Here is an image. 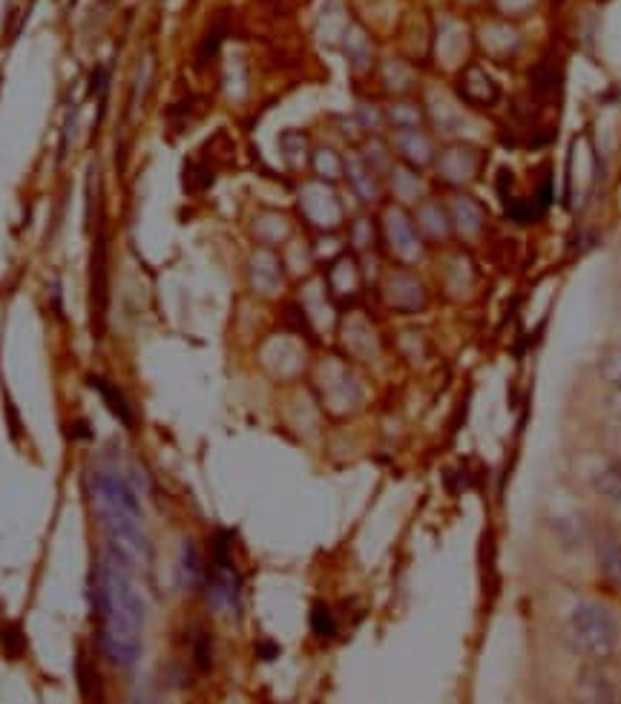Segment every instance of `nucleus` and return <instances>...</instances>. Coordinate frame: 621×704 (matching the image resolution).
<instances>
[{
	"instance_id": "4468645a",
	"label": "nucleus",
	"mask_w": 621,
	"mask_h": 704,
	"mask_svg": "<svg viewBox=\"0 0 621 704\" xmlns=\"http://www.w3.org/2000/svg\"><path fill=\"white\" fill-rule=\"evenodd\" d=\"M596 561L601 575L613 584V587H621V541L613 538V535H604L598 538L596 544Z\"/></svg>"
},
{
	"instance_id": "4be33fe9",
	"label": "nucleus",
	"mask_w": 621,
	"mask_h": 704,
	"mask_svg": "<svg viewBox=\"0 0 621 704\" xmlns=\"http://www.w3.org/2000/svg\"><path fill=\"white\" fill-rule=\"evenodd\" d=\"M386 115H389V121L397 130H412L420 124V107L412 101H394V104H389Z\"/></svg>"
},
{
	"instance_id": "7ed1b4c3",
	"label": "nucleus",
	"mask_w": 621,
	"mask_h": 704,
	"mask_svg": "<svg viewBox=\"0 0 621 704\" xmlns=\"http://www.w3.org/2000/svg\"><path fill=\"white\" fill-rule=\"evenodd\" d=\"M567 638L575 653L590 661H607L616 653L619 627L607 607L596 601H578L567 621Z\"/></svg>"
},
{
	"instance_id": "6ab92c4d",
	"label": "nucleus",
	"mask_w": 621,
	"mask_h": 704,
	"mask_svg": "<svg viewBox=\"0 0 621 704\" xmlns=\"http://www.w3.org/2000/svg\"><path fill=\"white\" fill-rule=\"evenodd\" d=\"M78 687H81V696L87 702H101V693H104V684L98 679L92 661L78 659Z\"/></svg>"
},
{
	"instance_id": "bb28decb",
	"label": "nucleus",
	"mask_w": 621,
	"mask_h": 704,
	"mask_svg": "<svg viewBox=\"0 0 621 704\" xmlns=\"http://www.w3.org/2000/svg\"><path fill=\"white\" fill-rule=\"evenodd\" d=\"M311 627H314L317 636H334V618L322 604H317L314 613H311Z\"/></svg>"
},
{
	"instance_id": "f3484780",
	"label": "nucleus",
	"mask_w": 621,
	"mask_h": 704,
	"mask_svg": "<svg viewBox=\"0 0 621 704\" xmlns=\"http://www.w3.org/2000/svg\"><path fill=\"white\" fill-rule=\"evenodd\" d=\"M593 486H596V492L601 495V498L607 500L610 506L613 503H619L621 500V460H610L601 472L596 475V480H593Z\"/></svg>"
},
{
	"instance_id": "1a4fd4ad",
	"label": "nucleus",
	"mask_w": 621,
	"mask_h": 704,
	"mask_svg": "<svg viewBox=\"0 0 621 704\" xmlns=\"http://www.w3.org/2000/svg\"><path fill=\"white\" fill-rule=\"evenodd\" d=\"M394 147L400 150V156L409 161V167H429L435 161V144L426 133H420L417 127L412 130H397Z\"/></svg>"
},
{
	"instance_id": "a878e982",
	"label": "nucleus",
	"mask_w": 621,
	"mask_h": 704,
	"mask_svg": "<svg viewBox=\"0 0 621 704\" xmlns=\"http://www.w3.org/2000/svg\"><path fill=\"white\" fill-rule=\"evenodd\" d=\"M222 38H225V29L216 23L213 29H210V35H207L205 41L199 44V55H196V64H207L216 52H219V44H222Z\"/></svg>"
},
{
	"instance_id": "423d86ee",
	"label": "nucleus",
	"mask_w": 621,
	"mask_h": 704,
	"mask_svg": "<svg viewBox=\"0 0 621 704\" xmlns=\"http://www.w3.org/2000/svg\"><path fill=\"white\" fill-rule=\"evenodd\" d=\"M383 230H386V242H389L391 253L397 259H403V262L420 259V230L400 207H391L386 213Z\"/></svg>"
},
{
	"instance_id": "f8f14e48",
	"label": "nucleus",
	"mask_w": 621,
	"mask_h": 704,
	"mask_svg": "<svg viewBox=\"0 0 621 704\" xmlns=\"http://www.w3.org/2000/svg\"><path fill=\"white\" fill-rule=\"evenodd\" d=\"M345 176L354 187V193L363 199V202H377L380 196V187H377V173L368 167L363 159H348L345 161Z\"/></svg>"
},
{
	"instance_id": "6e6552de",
	"label": "nucleus",
	"mask_w": 621,
	"mask_h": 704,
	"mask_svg": "<svg viewBox=\"0 0 621 704\" xmlns=\"http://www.w3.org/2000/svg\"><path fill=\"white\" fill-rule=\"evenodd\" d=\"M90 291H92V311H95V325L101 328L104 311H107V242L98 233L95 248H92V265H90Z\"/></svg>"
},
{
	"instance_id": "b1692460",
	"label": "nucleus",
	"mask_w": 621,
	"mask_h": 704,
	"mask_svg": "<svg viewBox=\"0 0 621 704\" xmlns=\"http://www.w3.org/2000/svg\"><path fill=\"white\" fill-rule=\"evenodd\" d=\"M360 159L366 161L368 167L374 170V173H389L391 164H389V153H386V147L383 144H377V141H371L366 150H363V156Z\"/></svg>"
},
{
	"instance_id": "a211bd4d",
	"label": "nucleus",
	"mask_w": 621,
	"mask_h": 704,
	"mask_svg": "<svg viewBox=\"0 0 621 704\" xmlns=\"http://www.w3.org/2000/svg\"><path fill=\"white\" fill-rule=\"evenodd\" d=\"M314 170L320 173L325 182H334V179H340L345 173V161L340 159V153H334L331 147H320V150L314 153Z\"/></svg>"
},
{
	"instance_id": "ddd939ff",
	"label": "nucleus",
	"mask_w": 621,
	"mask_h": 704,
	"mask_svg": "<svg viewBox=\"0 0 621 704\" xmlns=\"http://www.w3.org/2000/svg\"><path fill=\"white\" fill-rule=\"evenodd\" d=\"M460 90H463L466 98H472L478 104H495L498 101V84L481 67H469L463 72Z\"/></svg>"
},
{
	"instance_id": "39448f33",
	"label": "nucleus",
	"mask_w": 621,
	"mask_h": 704,
	"mask_svg": "<svg viewBox=\"0 0 621 704\" xmlns=\"http://www.w3.org/2000/svg\"><path fill=\"white\" fill-rule=\"evenodd\" d=\"M299 207L305 219L320 230L337 228L343 222V202L328 182L305 184V190L299 193Z\"/></svg>"
},
{
	"instance_id": "c756f323",
	"label": "nucleus",
	"mask_w": 621,
	"mask_h": 704,
	"mask_svg": "<svg viewBox=\"0 0 621 704\" xmlns=\"http://www.w3.org/2000/svg\"><path fill=\"white\" fill-rule=\"evenodd\" d=\"M613 515H616V523L621 526V500L619 503H613Z\"/></svg>"
},
{
	"instance_id": "412c9836",
	"label": "nucleus",
	"mask_w": 621,
	"mask_h": 704,
	"mask_svg": "<svg viewBox=\"0 0 621 704\" xmlns=\"http://www.w3.org/2000/svg\"><path fill=\"white\" fill-rule=\"evenodd\" d=\"M417 230H420V233H426V236H432V239L446 236V216L440 213V207L437 205L420 207V213H417Z\"/></svg>"
},
{
	"instance_id": "0eeeda50",
	"label": "nucleus",
	"mask_w": 621,
	"mask_h": 704,
	"mask_svg": "<svg viewBox=\"0 0 621 704\" xmlns=\"http://www.w3.org/2000/svg\"><path fill=\"white\" fill-rule=\"evenodd\" d=\"M437 173L446 179L449 184H463L469 182L478 170V156L472 147H463V144H455V147H446L443 153L435 156Z\"/></svg>"
},
{
	"instance_id": "5701e85b",
	"label": "nucleus",
	"mask_w": 621,
	"mask_h": 704,
	"mask_svg": "<svg viewBox=\"0 0 621 704\" xmlns=\"http://www.w3.org/2000/svg\"><path fill=\"white\" fill-rule=\"evenodd\" d=\"M0 644H3V653H6L9 659L23 656V650H26V638H23L21 627H18V624H6V627L0 630Z\"/></svg>"
},
{
	"instance_id": "20e7f679",
	"label": "nucleus",
	"mask_w": 621,
	"mask_h": 704,
	"mask_svg": "<svg viewBox=\"0 0 621 704\" xmlns=\"http://www.w3.org/2000/svg\"><path fill=\"white\" fill-rule=\"evenodd\" d=\"M207 595H210V604L216 610H236L239 607V572L230 564L228 558V535H219L213 541V567L205 575Z\"/></svg>"
},
{
	"instance_id": "393cba45",
	"label": "nucleus",
	"mask_w": 621,
	"mask_h": 704,
	"mask_svg": "<svg viewBox=\"0 0 621 704\" xmlns=\"http://www.w3.org/2000/svg\"><path fill=\"white\" fill-rule=\"evenodd\" d=\"M182 569H184V575H187V584H202V581H205V569H202V561H199L196 549H193L190 544L184 546Z\"/></svg>"
},
{
	"instance_id": "2eb2a0df",
	"label": "nucleus",
	"mask_w": 621,
	"mask_h": 704,
	"mask_svg": "<svg viewBox=\"0 0 621 704\" xmlns=\"http://www.w3.org/2000/svg\"><path fill=\"white\" fill-rule=\"evenodd\" d=\"M389 296L391 305L397 302V305H403V308H417V305L423 302V288H420V282H417L414 276H409V273H397V276H391Z\"/></svg>"
},
{
	"instance_id": "f03ea898",
	"label": "nucleus",
	"mask_w": 621,
	"mask_h": 704,
	"mask_svg": "<svg viewBox=\"0 0 621 704\" xmlns=\"http://www.w3.org/2000/svg\"><path fill=\"white\" fill-rule=\"evenodd\" d=\"M92 500L98 523L113 546V555L118 561H147V535H144V518L138 506L136 492L127 477L118 472H98L92 477Z\"/></svg>"
},
{
	"instance_id": "c85d7f7f",
	"label": "nucleus",
	"mask_w": 621,
	"mask_h": 704,
	"mask_svg": "<svg viewBox=\"0 0 621 704\" xmlns=\"http://www.w3.org/2000/svg\"><path fill=\"white\" fill-rule=\"evenodd\" d=\"M607 409L616 420H621V388H613V394L607 397Z\"/></svg>"
},
{
	"instance_id": "dca6fc26",
	"label": "nucleus",
	"mask_w": 621,
	"mask_h": 704,
	"mask_svg": "<svg viewBox=\"0 0 621 704\" xmlns=\"http://www.w3.org/2000/svg\"><path fill=\"white\" fill-rule=\"evenodd\" d=\"M452 222L460 230V236H475L481 228V207L475 205L469 196H458L455 205H452Z\"/></svg>"
},
{
	"instance_id": "cd10ccee",
	"label": "nucleus",
	"mask_w": 621,
	"mask_h": 704,
	"mask_svg": "<svg viewBox=\"0 0 621 704\" xmlns=\"http://www.w3.org/2000/svg\"><path fill=\"white\" fill-rule=\"evenodd\" d=\"M196 664H199L202 670H207V667H210V656H207V638H199V641H196Z\"/></svg>"
},
{
	"instance_id": "f257e3e1",
	"label": "nucleus",
	"mask_w": 621,
	"mask_h": 704,
	"mask_svg": "<svg viewBox=\"0 0 621 704\" xmlns=\"http://www.w3.org/2000/svg\"><path fill=\"white\" fill-rule=\"evenodd\" d=\"M90 595L92 613L98 618V644L104 656L118 667H130L141 653L144 604L133 590L127 572L118 564V555L92 567Z\"/></svg>"
},
{
	"instance_id": "9d476101",
	"label": "nucleus",
	"mask_w": 621,
	"mask_h": 704,
	"mask_svg": "<svg viewBox=\"0 0 621 704\" xmlns=\"http://www.w3.org/2000/svg\"><path fill=\"white\" fill-rule=\"evenodd\" d=\"M98 394H101V400H104V406L113 411L115 420L121 423V426H127V429H136L138 420H136V411H133V406H130V400H127V394L121 391V388L115 386V383H110V380H101V377H90L87 380Z\"/></svg>"
},
{
	"instance_id": "9b49d317",
	"label": "nucleus",
	"mask_w": 621,
	"mask_h": 704,
	"mask_svg": "<svg viewBox=\"0 0 621 704\" xmlns=\"http://www.w3.org/2000/svg\"><path fill=\"white\" fill-rule=\"evenodd\" d=\"M578 696L584 702H616V684L607 679L601 667H584L578 676Z\"/></svg>"
},
{
	"instance_id": "aec40b11",
	"label": "nucleus",
	"mask_w": 621,
	"mask_h": 704,
	"mask_svg": "<svg viewBox=\"0 0 621 704\" xmlns=\"http://www.w3.org/2000/svg\"><path fill=\"white\" fill-rule=\"evenodd\" d=\"M598 377H601L607 386L621 388V345L607 348V351L598 357Z\"/></svg>"
}]
</instances>
